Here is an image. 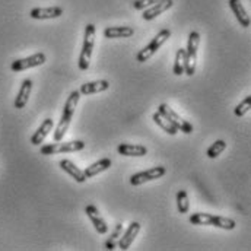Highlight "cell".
Listing matches in <instances>:
<instances>
[{
    "label": "cell",
    "mask_w": 251,
    "mask_h": 251,
    "mask_svg": "<svg viewBox=\"0 0 251 251\" xmlns=\"http://www.w3.org/2000/svg\"><path fill=\"white\" fill-rule=\"evenodd\" d=\"M79 100H80V92L79 91H72L66 104H64V108H63L62 117H60V122L54 130V142H60L63 140V137L66 136V131L69 128V126L72 123V119L75 116V110L79 104Z\"/></svg>",
    "instance_id": "6da1fadb"
},
{
    "label": "cell",
    "mask_w": 251,
    "mask_h": 251,
    "mask_svg": "<svg viewBox=\"0 0 251 251\" xmlns=\"http://www.w3.org/2000/svg\"><path fill=\"white\" fill-rule=\"evenodd\" d=\"M188 221L191 225H209V226H216V228H222L226 231H232L237 226V222L231 218H224V216H216V215L201 213V212L193 213Z\"/></svg>",
    "instance_id": "7a4b0ae2"
},
{
    "label": "cell",
    "mask_w": 251,
    "mask_h": 251,
    "mask_svg": "<svg viewBox=\"0 0 251 251\" xmlns=\"http://www.w3.org/2000/svg\"><path fill=\"white\" fill-rule=\"evenodd\" d=\"M95 25L94 24H88L85 28V35H83V46H82V51L79 56V69L82 72H86L91 66V57L94 53V47H95Z\"/></svg>",
    "instance_id": "3957f363"
},
{
    "label": "cell",
    "mask_w": 251,
    "mask_h": 251,
    "mask_svg": "<svg viewBox=\"0 0 251 251\" xmlns=\"http://www.w3.org/2000/svg\"><path fill=\"white\" fill-rule=\"evenodd\" d=\"M86 148V143L83 140H72V142H56L49 143L40 148L41 155H56V153H70V152H79Z\"/></svg>",
    "instance_id": "277c9868"
},
{
    "label": "cell",
    "mask_w": 251,
    "mask_h": 251,
    "mask_svg": "<svg viewBox=\"0 0 251 251\" xmlns=\"http://www.w3.org/2000/svg\"><path fill=\"white\" fill-rule=\"evenodd\" d=\"M170 37H171V31L170 29H161L158 34H156V37L145 47V49H142L139 53H137V62L139 63H145V62H148L168 40H170Z\"/></svg>",
    "instance_id": "5b68a950"
},
{
    "label": "cell",
    "mask_w": 251,
    "mask_h": 251,
    "mask_svg": "<svg viewBox=\"0 0 251 251\" xmlns=\"http://www.w3.org/2000/svg\"><path fill=\"white\" fill-rule=\"evenodd\" d=\"M200 44V34L197 31H191L188 34L187 49H186V75L193 76L197 67V50Z\"/></svg>",
    "instance_id": "8992f818"
},
{
    "label": "cell",
    "mask_w": 251,
    "mask_h": 251,
    "mask_svg": "<svg viewBox=\"0 0 251 251\" xmlns=\"http://www.w3.org/2000/svg\"><path fill=\"white\" fill-rule=\"evenodd\" d=\"M158 113L161 114V116H164L171 125L174 126L178 131H183V133H186V134H191L193 133V125L187 122V120H184L177 111H174L168 104H161L159 105V108H158Z\"/></svg>",
    "instance_id": "52a82bcc"
},
{
    "label": "cell",
    "mask_w": 251,
    "mask_h": 251,
    "mask_svg": "<svg viewBox=\"0 0 251 251\" xmlns=\"http://www.w3.org/2000/svg\"><path fill=\"white\" fill-rule=\"evenodd\" d=\"M165 174H167L165 167H153V168H151V170H146V171L133 174V176L130 177V184L134 186V187H137V186H142V184H145V183L158 180V178L164 177Z\"/></svg>",
    "instance_id": "ba28073f"
},
{
    "label": "cell",
    "mask_w": 251,
    "mask_h": 251,
    "mask_svg": "<svg viewBox=\"0 0 251 251\" xmlns=\"http://www.w3.org/2000/svg\"><path fill=\"white\" fill-rule=\"evenodd\" d=\"M47 60L46 54L44 53H35L29 57H25V59H19V60H15L10 64V69L13 72H24V70H28V69H32V67H38L41 64H44Z\"/></svg>",
    "instance_id": "9c48e42d"
},
{
    "label": "cell",
    "mask_w": 251,
    "mask_h": 251,
    "mask_svg": "<svg viewBox=\"0 0 251 251\" xmlns=\"http://www.w3.org/2000/svg\"><path fill=\"white\" fill-rule=\"evenodd\" d=\"M85 213H86V216L89 218V221L92 222V225H94V228H95V231H97L98 234L105 235V234L108 232V225H107L105 219L101 216V213H100V210H98L97 206H94V204L86 206V207H85Z\"/></svg>",
    "instance_id": "30bf717a"
},
{
    "label": "cell",
    "mask_w": 251,
    "mask_h": 251,
    "mask_svg": "<svg viewBox=\"0 0 251 251\" xmlns=\"http://www.w3.org/2000/svg\"><path fill=\"white\" fill-rule=\"evenodd\" d=\"M63 15V7L60 6H51V7H34L29 12V16L32 19L46 21V19H56Z\"/></svg>",
    "instance_id": "8fae6325"
},
{
    "label": "cell",
    "mask_w": 251,
    "mask_h": 251,
    "mask_svg": "<svg viewBox=\"0 0 251 251\" xmlns=\"http://www.w3.org/2000/svg\"><path fill=\"white\" fill-rule=\"evenodd\" d=\"M173 6H174V0H161V1H158V3H155V4H152V6L143 9L142 18H143L145 21H152V19H155L156 16H159V15H162L164 12H167L168 9H171Z\"/></svg>",
    "instance_id": "7c38bea8"
},
{
    "label": "cell",
    "mask_w": 251,
    "mask_h": 251,
    "mask_svg": "<svg viewBox=\"0 0 251 251\" xmlns=\"http://www.w3.org/2000/svg\"><path fill=\"white\" fill-rule=\"evenodd\" d=\"M59 165H60V168H62L64 173H67L76 183H85L88 178L85 177V173H83V170H80L75 162H72V161H69V159H62L60 162H59Z\"/></svg>",
    "instance_id": "4fadbf2b"
},
{
    "label": "cell",
    "mask_w": 251,
    "mask_h": 251,
    "mask_svg": "<svg viewBox=\"0 0 251 251\" xmlns=\"http://www.w3.org/2000/svg\"><path fill=\"white\" fill-rule=\"evenodd\" d=\"M53 128H54V122L51 120V119H46L40 127L37 128V131L32 134V137H31V145H34V146H40L44 140H46V137L50 134V131H53Z\"/></svg>",
    "instance_id": "5bb4252c"
},
{
    "label": "cell",
    "mask_w": 251,
    "mask_h": 251,
    "mask_svg": "<svg viewBox=\"0 0 251 251\" xmlns=\"http://www.w3.org/2000/svg\"><path fill=\"white\" fill-rule=\"evenodd\" d=\"M139 232H140V224L139 222H131L128 225V228L125 231V234H122L120 241H119V247L122 250H128L130 246L133 244V241L136 240Z\"/></svg>",
    "instance_id": "9a60e30c"
},
{
    "label": "cell",
    "mask_w": 251,
    "mask_h": 251,
    "mask_svg": "<svg viewBox=\"0 0 251 251\" xmlns=\"http://www.w3.org/2000/svg\"><path fill=\"white\" fill-rule=\"evenodd\" d=\"M110 89V82L105 79H100V80H94V82H88L83 83L79 89L80 95H92V94H100V92H105Z\"/></svg>",
    "instance_id": "2e32d148"
},
{
    "label": "cell",
    "mask_w": 251,
    "mask_h": 251,
    "mask_svg": "<svg viewBox=\"0 0 251 251\" xmlns=\"http://www.w3.org/2000/svg\"><path fill=\"white\" fill-rule=\"evenodd\" d=\"M31 91H32V80L31 79H25L22 82V85H21V89H19L16 98H15V108H18V110L25 108V105L28 104Z\"/></svg>",
    "instance_id": "e0dca14e"
},
{
    "label": "cell",
    "mask_w": 251,
    "mask_h": 251,
    "mask_svg": "<svg viewBox=\"0 0 251 251\" xmlns=\"http://www.w3.org/2000/svg\"><path fill=\"white\" fill-rule=\"evenodd\" d=\"M229 7L234 12V15L237 18V21L240 22V25L244 26V28H249L250 26V15L247 13V10L243 6L241 0H229Z\"/></svg>",
    "instance_id": "ac0fdd59"
},
{
    "label": "cell",
    "mask_w": 251,
    "mask_h": 251,
    "mask_svg": "<svg viewBox=\"0 0 251 251\" xmlns=\"http://www.w3.org/2000/svg\"><path fill=\"white\" fill-rule=\"evenodd\" d=\"M111 165H113V162H111L110 158H102V159H100V161L91 164L89 167H86V168L83 170L85 177H86V178H92V177H95V176H98V174H101V173L110 170Z\"/></svg>",
    "instance_id": "d6986e66"
},
{
    "label": "cell",
    "mask_w": 251,
    "mask_h": 251,
    "mask_svg": "<svg viewBox=\"0 0 251 251\" xmlns=\"http://www.w3.org/2000/svg\"><path fill=\"white\" fill-rule=\"evenodd\" d=\"M117 152L123 156H145L148 153V148L143 145H131V143H122L117 148Z\"/></svg>",
    "instance_id": "ffe728a7"
},
{
    "label": "cell",
    "mask_w": 251,
    "mask_h": 251,
    "mask_svg": "<svg viewBox=\"0 0 251 251\" xmlns=\"http://www.w3.org/2000/svg\"><path fill=\"white\" fill-rule=\"evenodd\" d=\"M134 34L131 26H108L104 29V37L114 40V38H130Z\"/></svg>",
    "instance_id": "44dd1931"
},
{
    "label": "cell",
    "mask_w": 251,
    "mask_h": 251,
    "mask_svg": "<svg viewBox=\"0 0 251 251\" xmlns=\"http://www.w3.org/2000/svg\"><path fill=\"white\" fill-rule=\"evenodd\" d=\"M152 120L155 122V125L159 126V127H161V128H162L165 133H168L170 136H176V134L178 133V130H177L174 126L171 125V123H170V122H168V120L164 117V116H161L158 111H156V113L152 116Z\"/></svg>",
    "instance_id": "7402d4cb"
},
{
    "label": "cell",
    "mask_w": 251,
    "mask_h": 251,
    "mask_svg": "<svg viewBox=\"0 0 251 251\" xmlns=\"http://www.w3.org/2000/svg\"><path fill=\"white\" fill-rule=\"evenodd\" d=\"M186 72V49H178L174 60V75L181 76Z\"/></svg>",
    "instance_id": "603a6c76"
},
{
    "label": "cell",
    "mask_w": 251,
    "mask_h": 251,
    "mask_svg": "<svg viewBox=\"0 0 251 251\" xmlns=\"http://www.w3.org/2000/svg\"><path fill=\"white\" fill-rule=\"evenodd\" d=\"M122 234H123V225H122V224H117L116 228H114V231L111 232L110 238H108L107 243H105V249H107V250H114V249L119 246V241H120Z\"/></svg>",
    "instance_id": "cb8c5ba5"
},
{
    "label": "cell",
    "mask_w": 251,
    "mask_h": 251,
    "mask_svg": "<svg viewBox=\"0 0 251 251\" xmlns=\"http://www.w3.org/2000/svg\"><path fill=\"white\" fill-rule=\"evenodd\" d=\"M226 149V142L225 140H216L215 143H212L210 146H209V149H207V152H206V155L210 158V159H215V158H218L224 151Z\"/></svg>",
    "instance_id": "d4e9b609"
},
{
    "label": "cell",
    "mask_w": 251,
    "mask_h": 251,
    "mask_svg": "<svg viewBox=\"0 0 251 251\" xmlns=\"http://www.w3.org/2000/svg\"><path fill=\"white\" fill-rule=\"evenodd\" d=\"M177 209L181 215L188 213L190 209V201H188V194L186 190H180L177 193Z\"/></svg>",
    "instance_id": "484cf974"
},
{
    "label": "cell",
    "mask_w": 251,
    "mask_h": 251,
    "mask_svg": "<svg viewBox=\"0 0 251 251\" xmlns=\"http://www.w3.org/2000/svg\"><path fill=\"white\" fill-rule=\"evenodd\" d=\"M251 108V97H246L237 107H235V110H234V114L237 116V117H243V116H246L249 111H250Z\"/></svg>",
    "instance_id": "4316f807"
},
{
    "label": "cell",
    "mask_w": 251,
    "mask_h": 251,
    "mask_svg": "<svg viewBox=\"0 0 251 251\" xmlns=\"http://www.w3.org/2000/svg\"><path fill=\"white\" fill-rule=\"evenodd\" d=\"M158 1H161V0H134L133 7L136 10H143V9H146V7H149V6H152V4H155Z\"/></svg>",
    "instance_id": "83f0119b"
}]
</instances>
